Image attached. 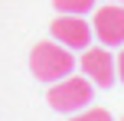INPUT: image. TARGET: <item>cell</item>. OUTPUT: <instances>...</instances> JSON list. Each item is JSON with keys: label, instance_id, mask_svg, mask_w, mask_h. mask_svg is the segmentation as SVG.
Instances as JSON below:
<instances>
[{"label": "cell", "instance_id": "3957f363", "mask_svg": "<svg viewBox=\"0 0 124 121\" xmlns=\"http://www.w3.org/2000/svg\"><path fill=\"white\" fill-rule=\"evenodd\" d=\"M52 39L62 43L65 49H88L92 43V26L78 13H59L52 20Z\"/></svg>", "mask_w": 124, "mask_h": 121}, {"label": "cell", "instance_id": "7a4b0ae2", "mask_svg": "<svg viewBox=\"0 0 124 121\" xmlns=\"http://www.w3.org/2000/svg\"><path fill=\"white\" fill-rule=\"evenodd\" d=\"M92 95H95V89H92L88 79H82V75H65V79H59V82H52L46 102H49L56 111H82V108H88Z\"/></svg>", "mask_w": 124, "mask_h": 121}, {"label": "cell", "instance_id": "8992f818", "mask_svg": "<svg viewBox=\"0 0 124 121\" xmlns=\"http://www.w3.org/2000/svg\"><path fill=\"white\" fill-rule=\"evenodd\" d=\"M52 3H56V10L59 13H88L95 7V0H52Z\"/></svg>", "mask_w": 124, "mask_h": 121}, {"label": "cell", "instance_id": "277c9868", "mask_svg": "<svg viewBox=\"0 0 124 121\" xmlns=\"http://www.w3.org/2000/svg\"><path fill=\"white\" fill-rule=\"evenodd\" d=\"M92 33L101 39V46H124V7H98L92 20Z\"/></svg>", "mask_w": 124, "mask_h": 121}, {"label": "cell", "instance_id": "52a82bcc", "mask_svg": "<svg viewBox=\"0 0 124 121\" xmlns=\"http://www.w3.org/2000/svg\"><path fill=\"white\" fill-rule=\"evenodd\" d=\"M69 121H114V118L108 115L105 108H85V111H78V115H72Z\"/></svg>", "mask_w": 124, "mask_h": 121}, {"label": "cell", "instance_id": "5b68a950", "mask_svg": "<svg viewBox=\"0 0 124 121\" xmlns=\"http://www.w3.org/2000/svg\"><path fill=\"white\" fill-rule=\"evenodd\" d=\"M82 72L88 75V82L98 85V89H108L114 85V59L108 49H92L88 46L85 56H82Z\"/></svg>", "mask_w": 124, "mask_h": 121}, {"label": "cell", "instance_id": "6da1fadb", "mask_svg": "<svg viewBox=\"0 0 124 121\" xmlns=\"http://www.w3.org/2000/svg\"><path fill=\"white\" fill-rule=\"evenodd\" d=\"M75 69V59L72 52L65 49L62 43H56V39H46V43H36L30 49V72L39 79V82H59V79L72 75Z\"/></svg>", "mask_w": 124, "mask_h": 121}, {"label": "cell", "instance_id": "ba28073f", "mask_svg": "<svg viewBox=\"0 0 124 121\" xmlns=\"http://www.w3.org/2000/svg\"><path fill=\"white\" fill-rule=\"evenodd\" d=\"M118 79L124 82V49H121V56H118Z\"/></svg>", "mask_w": 124, "mask_h": 121}, {"label": "cell", "instance_id": "9c48e42d", "mask_svg": "<svg viewBox=\"0 0 124 121\" xmlns=\"http://www.w3.org/2000/svg\"><path fill=\"white\" fill-rule=\"evenodd\" d=\"M121 121H124V118H121Z\"/></svg>", "mask_w": 124, "mask_h": 121}]
</instances>
